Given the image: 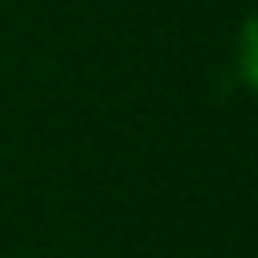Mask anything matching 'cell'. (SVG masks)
Segmentation results:
<instances>
[{
    "instance_id": "obj_1",
    "label": "cell",
    "mask_w": 258,
    "mask_h": 258,
    "mask_svg": "<svg viewBox=\"0 0 258 258\" xmlns=\"http://www.w3.org/2000/svg\"><path fill=\"white\" fill-rule=\"evenodd\" d=\"M238 69L246 77L250 89H258V12L246 16L242 24V40H238Z\"/></svg>"
}]
</instances>
